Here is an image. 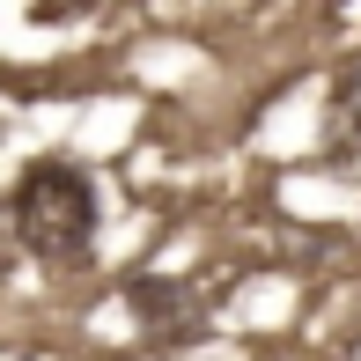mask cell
I'll use <instances>...</instances> for the list:
<instances>
[{"instance_id":"6da1fadb","label":"cell","mask_w":361,"mask_h":361,"mask_svg":"<svg viewBox=\"0 0 361 361\" xmlns=\"http://www.w3.org/2000/svg\"><path fill=\"white\" fill-rule=\"evenodd\" d=\"M8 214H15V236H23L30 258L74 266V258L96 243V185H89L81 162H52V155H44V162L23 170Z\"/></svg>"},{"instance_id":"7a4b0ae2","label":"cell","mask_w":361,"mask_h":361,"mask_svg":"<svg viewBox=\"0 0 361 361\" xmlns=\"http://www.w3.org/2000/svg\"><path fill=\"white\" fill-rule=\"evenodd\" d=\"M44 8H81V0H44Z\"/></svg>"},{"instance_id":"3957f363","label":"cell","mask_w":361,"mask_h":361,"mask_svg":"<svg viewBox=\"0 0 361 361\" xmlns=\"http://www.w3.org/2000/svg\"><path fill=\"white\" fill-rule=\"evenodd\" d=\"M15 361H37V354H15Z\"/></svg>"}]
</instances>
